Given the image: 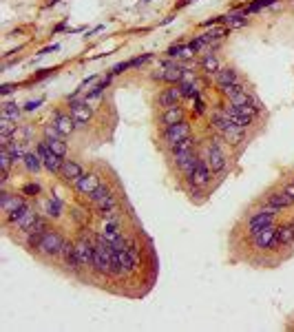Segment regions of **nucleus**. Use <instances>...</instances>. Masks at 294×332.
<instances>
[{
    "mask_svg": "<svg viewBox=\"0 0 294 332\" xmlns=\"http://www.w3.org/2000/svg\"><path fill=\"white\" fill-rule=\"evenodd\" d=\"M77 96H80L77 91L73 93V96H69V106H71V117L75 120V129H82V126L91 120L93 109H91V104H89L87 98L80 100Z\"/></svg>",
    "mask_w": 294,
    "mask_h": 332,
    "instance_id": "1",
    "label": "nucleus"
},
{
    "mask_svg": "<svg viewBox=\"0 0 294 332\" xmlns=\"http://www.w3.org/2000/svg\"><path fill=\"white\" fill-rule=\"evenodd\" d=\"M91 268L97 270L100 274H109V273H111V244H106V241L97 239Z\"/></svg>",
    "mask_w": 294,
    "mask_h": 332,
    "instance_id": "2",
    "label": "nucleus"
},
{
    "mask_svg": "<svg viewBox=\"0 0 294 332\" xmlns=\"http://www.w3.org/2000/svg\"><path fill=\"white\" fill-rule=\"evenodd\" d=\"M62 244H64V239L60 237V233L47 231L42 235V239H40V244H38V251L42 253V255L55 257V255H60V253H62Z\"/></svg>",
    "mask_w": 294,
    "mask_h": 332,
    "instance_id": "3",
    "label": "nucleus"
},
{
    "mask_svg": "<svg viewBox=\"0 0 294 332\" xmlns=\"http://www.w3.org/2000/svg\"><path fill=\"white\" fill-rule=\"evenodd\" d=\"M190 133H193V131H190V124L186 120H182V122H177V124L166 126L164 133H162V137H164L166 146H173V144H177V142L190 137Z\"/></svg>",
    "mask_w": 294,
    "mask_h": 332,
    "instance_id": "4",
    "label": "nucleus"
},
{
    "mask_svg": "<svg viewBox=\"0 0 294 332\" xmlns=\"http://www.w3.org/2000/svg\"><path fill=\"white\" fill-rule=\"evenodd\" d=\"M38 153L42 155L44 169H47L49 173H60V169H62V164H64V157L62 155H58V153H53L47 140H42L38 144Z\"/></svg>",
    "mask_w": 294,
    "mask_h": 332,
    "instance_id": "5",
    "label": "nucleus"
},
{
    "mask_svg": "<svg viewBox=\"0 0 294 332\" xmlns=\"http://www.w3.org/2000/svg\"><path fill=\"white\" fill-rule=\"evenodd\" d=\"M203 159H206L208 169H210L212 173H219V171L226 169V155H223V151L219 144H212V140H210V144H208Z\"/></svg>",
    "mask_w": 294,
    "mask_h": 332,
    "instance_id": "6",
    "label": "nucleus"
},
{
    "mask_svg": "<svg viewBox=\"0 0 294 332\" xmlns=\"http://www.w3.org/2000/svg\"><path fill=\"white\" fill-rule=\"evenodd\" d=\"M210 173H212V171L208 169L206 159L199 157V162H197V166H195V171L188 175L190 186H199V188H203L208 182H210Z\"/></svg>",
    "mask_w": 294,
    "mask_h": 332,
    "instance_id": "7",
    "label": "nucleus"
},
{
    "mask_svg": "<svg viewBox=\"0 0 294 332\" xmlns=\"http://www.w3.org/2000/svg\"><path fill=\"white\" fill-rule=\"evenodd\" d=\"M275 235H276V226L275 224H268L265 228H261L259 233H255L252 235V244H255V248H272V244H275Z\"/></svg>",
    "mask_w": 294,
    "mask_h": 332,
    "instance_id": "8",
    "label": "nucleus"
},
{
    "mask_svg": "<svg viewBox=\"0 0 294 332\" xmlns=\"http://www.w3.org/2000/svg\"><path fill=\"white\" fill-rule=\"evenodd\" d=\"M272 219H275V215H272V213L259 208V211L252 213L250 219H248V233H250V235H255V233H259L261 228H265L268 224H272Z\"/></svg>",
    "mask_w": 294,
    "mask_h": 332,
    "instance_id": "9",
    "label": "nucleus"
},
{
    "mask_svg": "<svg viewBox=\"0 0 294 332\" xmlns=\"http://www.w3.org/2000/svg\"><path fill=\"white\" fill-rule=\"evenodd\" d=\"M75 251H77V257H80V261H82L84 268H89V266L93 264V255H95V244H93L91 239H80L75 244Z\"/></svg>",
    "mask_w": 294,
    "mask_h": 332,
    "instance_id": "10",
    "label": "nucleus"
},
{
    "mask_svg": "<svg viewBox=\"0 0 294 332\" xmlns=\"http://www.w3.org/2000/svg\"><path fill=\"white\" fill-rule=\"evenodd\" d=\"M53 124H55V129L62 133V137H67V135H71L73 131H75V120L71 117V113L64 116V113L55 111V113H53Z\"/></svg>",
    "mask_w": 294,
    "mask_h": 332,
    "instance_id": "11",
    "label": "nucleus"
},
{
    "mask_svg": "<svg viewBox=\"0 0 294 332\" xmlns=\"http://www.w3.org/2000/svg\"><path fill=\"white\" fill-rule=\"evenodd\" d=\"M97 186H100V175L97 173H84L82 177L75 182V188L82 193V195H91Z\"/></svg>",
    "mask_w": 294,
    "mask_h": 332,
    "instance_id": "12",
    "label": "nucleus"
},
{
    "mask_svg": "<svg viewBox=\"0 0 294 332\" xmlns=\"http://www.w3.org/2000/svg\"><path fill=\"white\" fill-rule=\"evenodd\" d=\"M182 98H184V96H182V91H179V87H170V89H164V91L159 93L157 102H159V106L170 109V106H177Z\"/></svg>",
    "mask_w": 294,
    "mask_h": 332,
    "instance_id": "13",
    "label": "nucleus"
},
{
    "mask_svg": "<svg viewBox=\"0 0 294 332\" xmlns=\"http://www.w3.org/2000/svg\"><path fill=\"white\" fill-rule=\"evenodd\" d=\"M24 197L22 195H14V193H7V191H2V195H0V208L5 213H11V211H16V208H20V206H24Z\"/></svg>",
    "mask_w": 294,
    "mask_h": 332,
    "instance_id": "14",
    "label": "nucleus"
},
{
    "mask_svg": "<svg viewBox=\"0 0 294 332\" xmlns=\"http://www.w3.org/2000/svg\"><path fill=\"white\" fill-rule=\"evenodd\" d=\"M60 175H62L67 182H77V179L82 177V166L77 162H73V159H64L62 169H60Z\"/></svg>",
    "mask_w": 294,
    "mask_h": 332,
    "instance_id": "15",
    "label": "nucleus"
},
{
    "mask_svg": "<svg viewBox=\"0 0 294 332\" xmlns=\"http://www.w3.org/2000/svg\"><path fill=\"white\" fill-rule=\"evenodd\" d=\"M294 241V226L292 224H283V226H276V235H275V244L272 246H285Z\"/></svg>",
    "mask_w": 294,
    "mask_h": 332,
    "instance_id": "16",
    "label": "nucleus"
},
{
    "mask_svg": "<svg viewBox=\"0 0 294 332\" xmlns=\"http://www.w3.org/2000/svg\"><path fill=\"white\" fill-rule=\"evenodd\" d=\"M210 126H212V129H217L219 133H226V131L232 129L235 124H232V120L226 116V113H223V109H221V111H217V113H212V116H210Z\"/></svg>",
    "mask_w": 294,
    "mask_h": 332,
    "instance_id": "17",
    "label": "nucleus"
},
{
    "mask_svg": "<svg viewBox=\"0 0 294 332\" xmlns=\"http://www.w3.org/2000/svg\"><path fill=\"white\" fill-rule=\"evenodd\" d=\"M215 80H217L219 89H223V87H230V84L239 82V76H237L235 69L228 67V69H219V71L215 73Z\"/></svg>",
    "mask_w": 294,
    "mask_h": 332,
    "instance_id": "18",
    "label": "nucleus"
},
{
    "mask_svg": "<svg viewBox=\"0 0 294 332\" xmlns=\"http://www.w3.org/2000/svg\"><path fill=\"white\" fill-rule=\"evenodd\" d=\"M265 202L268 204H272V206H276V208H281V211H283V208H288V206H292V199L288 197V195H285L283 193V188H281V191H275V193H270V195H268V197H265Z\"/></svg>",
    "mask_w": 294,
    "mask_h": 332,
    "instance_id": "19",
    "label": "nucleus"
},
{
    "mask_svg": "<svg viewBox=\"0 0 294 332\" xmlns=\"http://www.w3.org/2000/svg\"><path fill=\"white\" fill-rule=\"evenodd\" d=\"M22 164H24V169L29 171V173H38L40 169L44 166V162H42V155L40 153H27L24 155V159H22Z\"/></svg>",
    "mask_w": 294,
    "mask_h": 332,
    "instance_id": "20",
    "label": "nucleus"
},
{
    "mask_svg": "<svg viewBox=\"0 0 294 332\" xmlns=\"http://www.w3.org/2000/svg\"><path fill=\"white\" fill-rule=\"evenodd\" d=\"M184 120V109L182 106H170V109L164 111V116H162V122H164V126H170V124H177V122Z\"/></svg>",
    "mask_w": 294,
    "mask_h": 332,
    "instance_id": "21",
    "label": "nucleus"
},
{
    "mask_svg": "<svg viewBox=\"0 0 294 332\" xmlns=\"http://www.w3.org/2000/svg\"><path fill=\"white\" fill-rule=\"evenodd\" d=\"M193 146H195V140H193V135H190V137H186V140H182V142H177V144L170 146V155H173V159H175V157H179V155L190 153Z\"/></svg>",
    "mask_w": 294,
    "mask_h": 332,
    "instance_id": "22",
    "label": "nucleus"
},
{
    "mask_svg": "<svg viewBox=\"0 0 294 332\" xmlns=\"http://www.w3.org/2000/svg\"><path fill=\"white\" fill-rule=\"evenodd\" d=\"M223 135V140L230 142V144H241L243 140H246V129H241V126H232V129H228Z\"/></svg>",
    "mask_w": 294,
    "mask_h": 332,
    "instance_id": "23",
    "label": "nucleus"
},
{
    "mask_svg": "<svg viewBox=\"0 0 294 332\" xmlns=\"http://www.w3.org/2000/svg\"><path fill=\"white\" fill-rule=\"evenodd\" d=\"M179 87V91H182V96L184 98H197L199 96V89H197V82H193V80H186V78H184L182 82H179L177 84Z\"/></svg>",
    "mask_w": 294,
    "mask_h": 332,
    "instance_id": "24",
    "label": "nucleus"
},
{
    "mask_svg": "<svg viewBox=\"0 0 294 332\" xmlns=\"http://www.w3.org/2000/svg\"><path fill=\"white\" fill-rule=\"evenodd\" d=\"M202 69L208 73V76H212V73H217L219 69H221V67H219L217 56H215V53H206V56H203V60H202Z\"/></svg>",
    "mask_w": 294,
    "mask_h": 332,
    "instance_id": "25",
    "label": "nucleus"
},
{
    "mask_svg": "<svg viewBox=\"0 0 294 332\" xmlns=\"http://www.w3.org/2000/svg\"><path fill=\"white\" fill-rule=\"evenodd\" d=\"M36 219H38V213H36L34 208H27V213H24V215H22V219H20L18 224H16V226H18L20 231H24V233H27V231H31V226H34V224H36Z\"/></svg>",
    "mask_w": 294,
    "mask_h": 332,
    "instance_id": "26",
    "label": "nucleus"
},
{
    "mask_svg": "<svg viewBox=\"0 0 294 332\" xmlns=\"http://www.w3.org/2000/svg\"><path fill=\"white\" fill-rule=\"evenodd\" d=\"M182 80H184V69L179 67V64H173V67L166 69L164 82H168V84H179Z\"/></svg>",
    "mask_w": 294,
    "mask_h": 332,
    "instance_id": "27",
    "label": "nucleus"
},
{
    "mask_svg": "<svg viewBox=\"0 0 294 332\" xmlns=\"http://www.w3.org/2000/svg\"><path fill=\"white\" fill-rule=\"evenodd\" d=\"M120 253V259H122V266H124L126 273H133L137 268V257H133L129 251H117Z\"/></svg>",
    "mask_w": 294,
    "mask_h": 332,
    "instance_id": "28",
    "label": "nucleus"
},
{
    "mask_svg": "<svg viewBox=\"0 0 294 332\" xmlns=\"http://www.w3.org/2000/svg\"><path fill=\"white\" fill-rule=\"evenodd\" d=\"M2 116H7V117L18 122L20 116H22V109H20L18 104H14V102H5V104H2Z\"/></svg>",
    "mask_w": 294,
    "mask_h": 332,
    "instance_id": "29",
    "label": "nucleus"
},
{
    "mask_svg": "<svg viewBox=\"0 0 294 332\" xmlns=\"http://www.w3.org/2000/svg\"><path fill=\"white\" fill-rule=\"evenodd\" d=\"M126 270H124V266H122V259H120V253L117 251H113L111 248V274H124Z\"/></svg>",
    "mask_w": 294,
    "mask_h": 332,
    "instance_id": "30",
    "label": "nucleus"
},
{
    "mask_svg": "<svg viewBox=\"0 0 294 332\" xmlns=\"http://www.w3.org/2000/svg\"><path fill=\"white\" fill-rule=\"evenodd\" d=\"M228 100H230V104H237V106H239V104H250L252 96L248 91H237V93H232Z\"/></svg>",
    "mask_w": 294,
    "mask_h": 332,
    "instance_id": "31",
    "label": "nucleus"
},
{
    "mask_svg": "<svg viewBox=\"0 0 294 332\" xmlns=\"http://www.w3.org/2000/svg\"><path fill=\"white\" fill-rule=\"evenodd\" d=\"M47 215L49 217H60L62 215V204H60L58 197H51L47 202Z\"/></svg>",
    "mask_w": 294,
    "mask_h": 332,
    "instance_id": "32",
    "label": "nucleus"
},
{
    "mask_svg": "<svg viewBox=\"0 0 294 332\" xmlns=\"http://www.w3.org/2000/svg\"><path fill=\"white\" fill-rule=\"evenodd\" d=\"M16 129H18V124H16V120H11V117L7 116H0V133H16Z\"/></svg>",
    "mask_w": 294,
    "mask_h": 332,
    "instance_id": "33",
    "label": "nucleus"
},
{
    "mask_svg": "<svg viewBox=\"0 0 294 332\" xmlns=\"http://www.w3.org/2000/svg\"><path fill=\"white\" fill-rule=\"evenodd\" d=\"M42 133H44L42 140H47V142L60 140V137H62V133H60V131L55 129V124H44V126H42Z\"/></svg>",
    "mask_w": 294,
    "mask_h": 332,
    "instance_id": "34",
    "label": "nucleus"
},
{
    "mask_svg": "<svg viewBox=\"0 0 294 332\" xmlns=\"http://www.w3.org/2000/svg\"><path fill=\"white\" fill-rule=\"evenodd\" d=\"M223 34H226V29H212V31H206V34H202L203 42L210 44V42H219V40L223 38Z\"/></svg>",
    "mask_w": 294,
    "mask_h": 332,
    "instance_id": "35",
    "label": "nucleus"
},
{
    "mask_svg": "<svg viewBox=\"0 0 294 332\" xmlns=\"http://www.w3.org/2000/svg\"><path fill=\"white\" fill-rule=\"evenodd\" d=\"M93 204L100 208V213H104V211H111V208H115V197H113V195H106V197L97 199V202H93Z\"/></svg>",
    "mask_w": 294,
    "mask_h": 332,
    "instance_id": "36",
    "label": "nucleus"
},
{
    "mask_svg": "<svg viewBox=\"0 0 294 332\" xmlns=\"http://www.w3.org/2000/svg\"><path fill=\"white\" fill-rule=\"evenodd\" d=\"M27 208H29V206L24 204V206H20V208H16V211L7 213V217H5V219H7V224H18V221L22 219V215H24V213H27Z\"/></svg>",
    "mask_w": 294,
    "mask_h": 332,
    "instance_id": "37",
    "label": "nucleus"
},
{
    "mask_svg": "<svg viewBox=\"0 0 294 332\" xmlns=\"http://www.w3.org/2000/svg\"><path fill=\"white\" fill-rule=\"evenodd\" d=\"M276 0H257V2H252V5H248L246 9H243V14H252V11H259V9H263V7H270V5H275Z\"/></svg>",
    "mask_w": 294,
    "mask_h": 332,
    "instance_id": "38",
    "label": "nucleus"
},
{
    "mask_svg": "<svg viewBox=\"0 0 294 332\" xmlns=\"http://www.w3.org/2000/svg\"><path fill=\"white\" fill-rule=\"evenodd\" d=\"M11 162H14V157H11V153L7 149L0 151V166H2V173H9L11 171Z\"/></svg>",
    "mask_w": 294,
    "mask_h": 332,
    "instance_id": "39",
    "label": "nucleus"
},
{
    "mask_svg": "<svg viewBox=\"0 0 294 332\" xmlns=\"http://www.w3.org/2000/svg\"><path fill=\"white\" fill-rule=\"evenodd\" d=\"M49 146H51L53 153H58V155H62V157H67V144H64L62 137H60V140H51V142H49Z\"/></svg>",
    "mask_w": 294,
    "mask_h": 332,
    "instance_id": "40",
    "label": "nucleus"
},
{
    "mask_svg": "<svg viewBox=\"0 0 294 332\" xmlns=\"http://www.w3.org/2000/svg\"><path fill=\"white\" fill-rule=\"evenodd\" d=\"M106 195H111V191H109V186H104V184H100V186H97L95 191L91 193V199H93V202H97V199L106 197Z\"/></svg>",
    "mask_w": 294,
    "mask_h": 332,
    "instance_id": "41",
    "label": "nucleus"
},
{
    "mask_svg": "<svg viewBox=\"0 0 294 332\" xmlns=\"http://www.w3.org/2000/svg\"><path fill=\"white\" fill-rule=\"evenodd\" d=\"M22 195H29V197H34V195H40V184L36 182H29L22 186Z\"/></svg>",
    "mask_w": 294,
    "mask_h": 332,
    "instance_id": "42",
    "label": "nucleus"
},
{
    "mask_svg": "<svg viewBox=\"0 0 294 332\" xmlns=\"http://www.w3.org/2000/svg\"><path fill=\"white\" fill-rule=\"evenodd\" d=\"M150 58H153V53H144V56H137V58L129 60V67H142V64H146Z\"/></svg>",
    "mask_w": 294,
    "mask_h": 332,
    "instance_id": "43",
    "label": "nucleus"
},
{
    "mask_svg": "<svg viewBox=\"0 0 294 332\" xmlns=\"http://www.w3.org/2000/svg\"><path fill=\"white\" fill-rule=\"evenodd\" d=\"M31 231H36V233H40V235H44V233L49 231V228H47V219H42V217H38V219H36V224H34V226H31Z\"/></svg>",
    "mask_w": 294,
    "mask_h": 332,
    "instance_id": "44",
    "label": "nucleus"
},
{
    "mask_svg": "<svg viewBox=\"0 0 294 332\" xmlns=\"http://www.w3.org/2000/svg\"><path fill=\"white\" fill-rule=\"evenodd\" d=\"M193 111H195V113H197V116H202V113H203V111H206V104H203V100H202V98H195V106H193Z\"/></svg>",
    "mask_w": 294,
    "mask_h": 332,
    "instance_id": "45",
    "label": "nucleus"
},
{
    "mask_svg": "<svg viewBox=\"0 0 294 332\" xmlns=\"http://www.w3.org/2000/svg\"><path fill=\"white\" fill-rule=\"evenodd\" d=\"M40 104H42V98H38V100H29L27 104L22 106V109H24V111H36Z\"/></svg>",
    "mask_w": 294,
    "mask_h": 332,
    "instance_id": "46",
    "label": "nucleus"
},
{
    "mask_svg": "<svg viewBox=\"0 0 294 332\" xmlns=\"http://www.w3.org/2000/svg\"><path fill=\"white\" fill-rule=\"evenodd\" d=\"M283 193L288 195L290 199L294 202V182H290V184H283Z\"/></svg>",
    "mask_w": 294,
    "mask_h": 332,
    "instance_id": "47",
    "label": "nucleus"
},
{
    "mask_svg": "<svg viewBox=\"0 0 294 332\" xmlns=\"http://www.w3.org/2000/svg\"><path fill=\"white\" fill-rule=\"evenodd\" d=\"M164 76H166V69H157V71L153 73V80H162V82H164Z\"/></svg>",
    "mask_w": 294,
    "mask_h": 332,
    "instance_id": "48",
    "label": "nucleus"
},
{
    "mask_svg": "<svg viewBox=\"0 0 294 332\" xmlns=\"http://www.w3.org/2000/svg\"><path fill=\"white\" fill-rule=\"evenodd\" d=\"M14 91V84H2V87H0V93H2V96H7V93H11Z\"/></svg>",
    "mask_w": 294,
    "mask_h": 332,
    "instance_id": "49",
    "label": "nucleus"
},
{
    "mask_svg": "<svg viewBox=\"0 0 294 332\" xmlns=\"http://www.w3.org/2000/svg\"><path fill=\"white\" fill-rule=\"evenodd\" d=\"M55 2H58V0H49V5H55Z\"/></svg>",
    "mask_w": 294,
    "mask_h": 332,
    "instance_id": "50",
    "label": "nucleus"
},
{
    "mask_svg": "<svg viewBox=\"0 0 294 332\" xmlns=\"http://www.w3.org/2000/svg\"><path fill=\"white\" fill-rule=\"evenodd\" d=\"M292 226H294V219H292Z\"/></svg>",
    "mask_w": 294,
    "mask_h": 332,
    "instance_id": "51",
    "label": "nucleus"
}]
</instances>
